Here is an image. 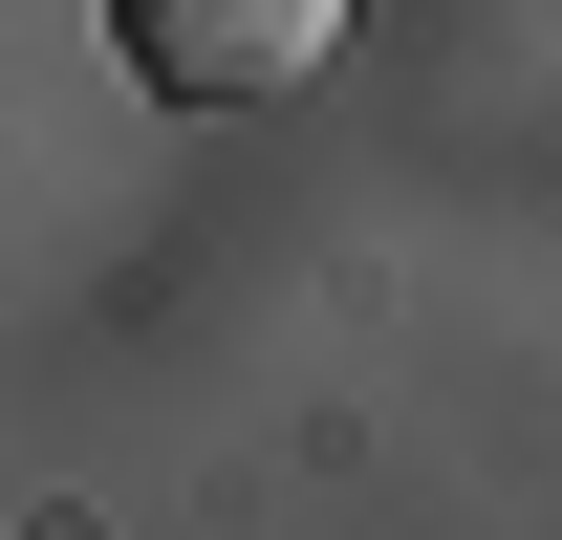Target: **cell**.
<instances>
[{
  "label": "cell",
  "instance_id": "obj_1",
  "mask_svg": "<svg viewBox=\"0 0 562 540\" xmlns=\"http://www.w3.org/2000/svg\"><path fill=\"white\" fill-rule=\"evenodd\" d=\"M109 44H131L173 109H281V87L347 66V0H109Z\"/></svg>",
  "mask_w": 562,
  "mask_h": 540
}]
</instances>
